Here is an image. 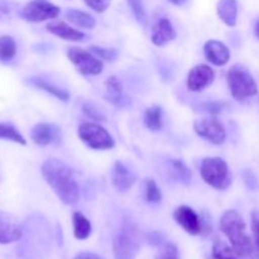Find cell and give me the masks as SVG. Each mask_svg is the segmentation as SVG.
I'll use <instances>...</instances> for the list:
<instances>
[{"label":"cell","instance_id":"cell-1","mask_svg":"<svg viewBox=\"0 0 259 259\" xmlns=\"http://www.w3.org/2000/svg\"><path fill=\"white\" fill-rule=\"evenodd\" d=\"M40 172L52 191L65 205H73L80 199V189L71 167L57 158L45 161Z\"/></svg>","mask_w":259,"mask_h":259},{"label":"cell","instance_id":"cell-2","mask_svg":"<svg viewBox=\"0 0 259 259\" xmlns=\"http://www.w3.org/2000/svg\"><path fill=\"white\" fill-rule=\"evenodd\" d=\"M220 229L227 235L240 258L249 259L258 254L254 242L248 235L247 225L239 212L235 210L225 211L220 219Z\"/></svg>","mask_w":259,"mask_h":259},{"label":"cell","instance_id":"cell-3","mask_svg":"<svg viewBox=\"0 0 259 259\" xmlns=\"http://www.w3.org/2000/svg\"><path fill=\"white\" fill-rule=\"evenodd\" d=\"M141 249V232L137 224L131 220H124L120 230L113 242L115 259H136Z\"/></svg>","mask_w":259,"mask_h":259},{"label":"cell","instance_id":"cell-4","mask_svg":"<svg viewBox=\"0 0 259 259\" xmlns=\"http://www.w3.org/2000/svg\"><path fill=\"white\" fill-rule=\"evenodd\" d=\"M228 86L233 98L238 101H244L245 99L257 95L258 86L252 73L243 65L232 66L227 75Z\"/></svg>","mask_w":259,"mask_h":259},{"label":"cell","instance_id":"cell-5","mask_svg":"<svg viewBox=\"0 0 259 259\" xmlns=\"http://www.w3.org/2000/svg\"><path fill=\"white\" fill-rule=\"evenodd\" d=\"M200 174L209 186L217 190H225L232 184L229 166L220 157H206L202 159Z\"/></svg>","mask_w":259,"mask_h":259},{"label":"cell","instance_id":"cell-6","mask_svg":"<svg viewBox=\"0 0 259 259\" xmlns=\"http://www.w3.org/2000/svg\"><path fill=\"white\" fill-rule=\"evenodd\" d=\"M77 134L78 138L91 149L105 151V149L114 148V146H115V142H114L111 134L104 126L96 123L85 121V123L80 124Z\"/></svg>","mask_w":259,"mask_h":259},{"label":"cell","instance_id":"cell-7","mask_svg":"<svg viewBox=\"0 0 259 259\" xmlns=\"http://www.w3.org/2000/svg\"><path fill=\"white\" fill-rule=\"evenodd\" d=\"M67 57L81 75H100L104 70L103 61L98 56L82 48L70 47L67 51Z\"/></svg>","mask_w":259,"mask_h":259},{"label":"cell","instance_id":"cell-8","mask_svg":"<svg viewBox=\"0 0 259 259\" xmlns=\"http://www.w3.org/2000/svg\"><path fill=\"white\" fill-rule=\"evenodd\" d=\"M60 13V8L48 0H30L22 8L20 17L29 23H40L55 19Z\"/></svg>","mask_w":259,"mask_h":259},{"label":"cell","instance_id":"cell-9","mask_svg":"<svg viewBox=\"0 0 259 259\" xmlns=\"http://www.w3.org/2000/svg\"><path fill=\"white\" fill-rule=\"evenodd\" d=\"M194 131L199 137L215 146H220L227 141V131L222 121L214 116L201 118L194 121Z\"/></svg>","mask_w":259,"mask_h":259},{"label":"cell","instance_id":"cell-10","mask_svg":"<svg viewBox=\"0 0 259 259\" xmlns=\"http://www.w3.org/2000/svg\"><path fill=\"white\" fill-rule=\"evenodd\" d=\"M174 219L187 234L199 235L202 233V222L192 207L182 205L174 211Z\"/></svg>","mask_w":259,"mask_h":259},{"label":"cell","instance_id":"cell-11","mask_svg":"<svg viewBox=\"0 0 259 259\" xmlns=\"http://www.w3.org/2000/svg\"><path fill=\"white\" fill-rule=\"evenodd\" d=\"M30 138L40 147L57 144L61 141V128L52 123H38L30 131Z\"/></svg>","mask_w":259,"mask_h":259},{"label":"cell","instance_id":"cell-12","mask_svg":"<svg viewBox=\"0 0 259 259\" xmlns=\"http://www.w3.org/2000/svg\"><path fill=\"white\" fill-rule=\"evenodd\" d=\"M215 80V71L207 65H197L187 75V89L194 93L204 90Z\"/></svg>","mask_w":259,"mask_h":259},{"label":"cell","instance_id":"cell-13","mask_svg":"<svg viewBox=\"0 0 259 259\" xmlns=\"http://www.w3.org/2000/svg\"><path fill=\"white\" fill-rule=\"evenodd\" d=\"M22 228L18 220L8 212L0 211V244H10L22 238Z\"/></svg>","mask_w":259,"mask_h":259},{"label":"cell","instance_id":"cell-14","mask_svg":"<svg viewBox=\"0 0 259 259\" xmlns=\"http://www.w3.org/2000/svg\"><path fill=\"white\" fill-rule=\"evenodd\" d=\"M204 53L206 60L215 66H225L230 60L228 46L217 39H210L205 43Z\"/></svg>","mask_w":259,"mask_h":259},{"label":"cell","instance_id":"cell-15","mask_svg":"<svg viewBox=\"0 0 259 259\" xmlns=\"http://www.w3.org/2000/svg\"><path fill=\"white\" fill-rule=\"evenodd\" d=\"M111 181L114 187L118 191H128L133 185L136 184L137 176L120 161H116L114 163L113 172H111Z\"/></svg>","mask_w":259,"mask_h":259},{"label":"cell","instance_id":"cell-16","mask_svg":"<svg viewBox=\"0 0 259 259\" xmlns=\"http://www.w3.org/2000/svg\"><path fill=\"white\" fill-rule=\"evenodd\" d=\"M176 38V30L167 18H159L152 28L151 39L153 45L162 47Z\"/></svg>","mask_w":259,"mask_h":259},{"label":"cell","instance_id":"cell-17","mask_svg":"<svg viewBox=\"0 0 259 259\" xmlns=\"http://www.w3.org/2000/svg\"><path fill=\"white\" fill-rule=\"evenodd\" d=\"M47 30L52 34L57 35V37L62 38L65 40H70V42H81V40L86 39L85 33L80 32L76 28L70 27L67 23L62 22V20H57V22H52L47 24Z\"/></svg>","mask_w":259,"mask_h":259},{"label":"cell","instance_id":"cell-18","mask_svg":"<svg viewBox=\"0 0 259 259\" xmlns=\"http://www.w3.org/2000/svg\"><path fill=\"white\" fill-rule=\"evenodd\" d=\"M218 15L228 25L234 27L238 19V2L237 0H219L217 7Z\"/></svg>","mask_w":259,"mask_h":259},{"label":"cell","instance_id":"cell-19","mask_svg":"<svg viewBox=\"0 0 259 259\" xmlns=\"http://www.w3.org/2000/svg\"><path fill=\"white\" fill-rule=\"evenodd\" d=\"M29 82L32 83L33 86H35L37 89H39V90L46 91V93H48L50 95L55 96L56 99H58V100H61V101H65L66 103V101H68V99H70V93H68L66 89L60 88V86L55 85V83H52V82H48V81L43 80V78L33 77V78H30Z\"/></svg>","mask_w":259,"mask_h":259},{"label":"cell","instance_id":"cell-20","mask_svg":"<svg viewBox=\"0 0 259 259\" xmlns=\"http://www.w3.org/2000/svg\"><path fill=\"white\" fill-rule=\"evenodd\" d=\"M72 224H73V235L76 239L85 240L88 239L93 232V225L90 220L80 211L73 212L72 215Z\"/></svg>","mask_w":259,"mask_h":259},{"label":"cell","instance_id":"cell-21","mask_svg":"<svg viewBox=\"0 0 259 259\" xmlns=\"http://www.w3.org/2000/svg\"><path fill=\"white\" fill-rule=\"evenodd\" d=\"M66 18L70 23L75 24L78 28H85V29H94L96 25V20L93 15L89 13L82 12L78 9H68L66 10Z\"/></svg>","mask_w":259,"mask_h":259},{"label":"cell","instance_id":"cell-22","mask_svg":"<svg viewBox=\"0 0 259 259\" xmlns=\"http://www.w3.org/2000/svg\"><path fill=\"white\" fill-rule=\"evenodd\" d=\"M105 98L106 100L113 103L114 105L121 106L123 105V88H121L120 81L118 80L116 76H110L106 81L105 85Z\"/></svg>","mask_w":259,"mask_h":259},{"label":"cell","instance_id":"cell-23","mask_svg":"<svg viewBox=\"0 0 259 259\" xmlns=\"http://www.w3.org/2000/svg\"><path fill=\"white\" fill-rule=\"evenodd\" d=\"M168 172L169 176L175 180V181H179L184 185H189L191 182L192 174L189 169V167L184 163L180 159H172L169 162L168 166Z\"/></svg>","mask_w":259,"mask_h":259},{"label":"cell","instance_id":"cell-24","mask_svg":"<svg viewBox=\"0 0 259 259\" xmlns=\"http://www.w3.org/2000/svg\"><path fill=\"white\" fill-rule=\"evenodd\" d=\"M17 55V42L10 35L0 37V62H10Z\"/></svg>","mask_w":259,"mask_h":259},{"label":"cell","instance_id":"cell-25","mask_svg":"<svg viewBox=\"0 0 259 259\" xmlns=\"http://www.w3.org/2000/svg\"><path fill=\"white\" fill-rule=\"evenodd\" d=\"M144 124L151 131H159L163 125L162 121V108L158 105L149 106L144 113Z\"/></svg>","mask_w":259,"mask_h":259},{"label":"cell","instance_id":"cell-26","mask_svg":"<svg viewBox=\"0 0 259 259\" xmlns=\"http://www.w3.org/2000/svg\"><path fill=\"white\" fill-rule=\"evenodd\" d=\"M0 139L14 142V143L20 144V146L27 144V141L20 134V132L9 123H0Z\"/></svg>","mask_w":259,"mask_h":259},{"label":"cell","instance_id":"cell-27","mask_svg":"<svg viewBox=\"0 0 259 259\" xmlns=\"http://www.w3.org/2000/svg\"><path fill=\"white\" fill-rule=\"evenodd\" d=\"M212 257L214 259H238L239 255L237 254L234 248L223 240H217L212 245Z\"/></svg>","mask_w":259,"mask_h":259},{"label":"cell","instance_id":"cell-28","mask_svg":"<svg viewBox=\"0 0 259 259\" xmlns=\"http://www.w3.org/2000/svg\"><path fill=\"white\" fill-rule=\"evenodd\" d=\"M146 200L151 204H158L162 201V192L157 186L156 181L148 179L146 181Z\"/></svg>","mask_w":259,"mask_h":259},{"label":"cell","instance_id":"cell-29","mask_svg":"<svg viewBox=\"0 0 259 259\" xmlns=\"http://www.w3.org/2000/svg\"><path fill=\"white\" fill-rule=\"evenodd\" d=\"M156 259H181L179 248L174 243H163L157 253Z\"/></svg>","mask_w":259,"mask_h":259},{"label":"cell","instance_id":"cell-30","mask_svg":"<svg viewBox=\"0 0 259 259\" xmlns=\"http://www.w3.org/2000/svg\"><path fill=\"white\" fill-rule=\"evenodd\" d=\"M128 4L132 8V12H133L138 23H141L142 25H147V20L148 19H147V13L142 0H128Z\"/></svg>","mask_w":259,"mask_h":259},{"label":"cell","instance_id":"cell-31","mask_svg":"<svg viewBox=\"0 0 259 259\" xmlns=\"http://www.w3.org/2000/svg\"><path fill=\"white\" fill-rule=\"evenodd\" d=\"M90 51L95 56H98L99 58H103L105 61H115L118 58L119 52L115 48H104V47H98V46H91Z\"/></svg>","mask_w":259,"mask_h":259},{"label":"cell","instance_id":"cell-32","mask_svg":"<svg viewBox=\"0 0 259 259\" xmlns=\"http://www.w3.org/2000/svg\"><path fill=\"white\" fill-rule=\"evenodd\" d=\"M200 108L202 111L209 114H220L227 108V103H220V101H206V103L200 104Z\"/></svg>","mask_w":259,"mask_h":259},{"label":"cell","instance_id":"cell-33","mask_svg":"<svg viewBox=\"0 0 259 259\" xmlns=\"http://www.w3.org/2000/svg\"><path fill=\"white\" fill-rule=\"evenodd\" d=\"M252 233H253V242H254L255 249L259 253V210H254L252 212Z\"/></svg>","mask_w":259,"mask_h":259},{"label":"cell","instance_id":"cell-34","mask_svg":"<svg viewBox=\"0 0 259 259\" xmlns=\"http://www.w3.org/2000/svg\"><path fill=\"white\" fill-rule=\"evenodd\" d=\"M86 5L96 13H104L110 7L111 0H85Z\"/></svg>","mask_w":259,"mask_h":259},{"label":"cell","instance_id":"cell-35","mask_svg":"<svg viewBox=\"0 0 259 259\" xmlns=\"http://www.w3.org/2000/svg\"><path fill=\"white\" fill-rule=\"evenodd\" d=\"M83 111H85L90 118L95 119V120H104V116L101 115L99 109L94 108L93 104H85V105H83Z\"/></svg>","mask_w":259,"mask_h":259},{"label":"cell","instance_id":"cell-36","mask_svg":"<svg viewBox=\"0 0 259 259\" xmlns=\"http://www.w3.org/2000/svg\"><path fill=\"white\" fill-rule=\"evenodd\" d=\"M244 179H245V184H247V186L249 187L250 190L258 189L257 177L254 176V174H253L252 171H249V169L244 171Z\"/></svg>","mask_w":259,"mask_h":259},{"label":"cell","instance_id":"cell-37","mask_svg":"<svg viewBox=\"0 0 259 259\" xmlns=\"http://www.w3.org/2000/svg\"><path fill=\"white\" fill-rule=\"evenodd\" d=\"M164 235L159 232H152L147 235V240L151 243L152 245H162L163 244Z\"/></svg>","mask_w":259,"mask_h":259},{"label":"cell","instance_id":"cell-38","mask_svg":"<svg viewBox=\"0 0 259 259\" xmlns=\"http://www.w3.org/2000/svg\"><path fill=\"white\" fill-rule=\"evenodd\" d=\"M73 259H104L103 257H100L99 254H95V253L91 252H81L78 253Z\"/></svg>","mask_w":259,"mask_h":259},{"label":"cell","instance_id":"cell-39","mask_svg":"<svg viewBox=\"0 0 259 259\" xmlns=\"http://www.w3.org/2000/svg\"><path fill=\"white\" fill-rule=\"evenodd\" d=\"M8 13H9V5L7 2L0 0V19H2L3 15H7Z\"/></svg>","mask_w":259,"mask_h":259},{"label":"cell","instance_id":"cell-40","mask_svg":"<svg viewBox=\"0 0 259 259\" xmlns=\"http://www.w3.org/2000/svg\"><path fill=\"white\" fill-rule=\"evenodd\" d=\"M168 2L171 3V4L176 5V7H182V5L186 4V3L189 2V0H168Z\"/></svg>","mask_w":259,"mask_h":259},{"label":"cell","instance_id":"cell-41","mask_svg":"<svg viewBox=\"0 0 259 259\" xmlns=\"http://www.w3.org/2000/svg\"><path fill=\"white\" fill-rule=\"evenodd\" d=\"M255 35H257V38L259 39V20L255 23Z\"/></svg>","mask_w":259,"mask_h":259}]
</instances>
